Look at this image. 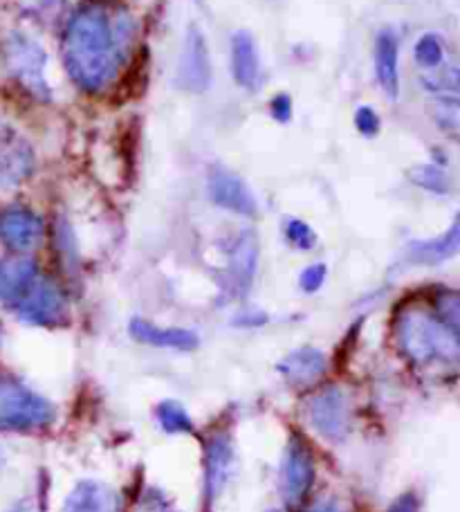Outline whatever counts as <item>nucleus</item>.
I'll return each mask as SVG.
<instances>
[{
    "label": "nucleus",
    "instance_id": "1",
    "mask_svg": "<svg viewBox=\"0 0 460 512\" xmlns=\"http://www.w3.org/2000/svg\"><path fill=\"white\" fill-rule=\"evenodd\" d=\"M135 41V23L122 9L90 0L70 16L63 61L75 86L99 95L115 84Z\"/></svg>",
    "mask_w": 460,
    "mask_h": 512
},
{
    "label": "nucleus",
    "instance_id": "2",
    "mask_svg": "<svg viewBox=\"0 0 460 512\" xmlns=\"http://www.w3.org/2000/svg\"><path fill=\"white\" fill-rule=\"evenodd\" d=\"M395 337L400 351L413 364L460 360V335L422 308L402 310L395 319Z\"/></svg>",
    "mask_w": 460,
    "mask_h": 512
},
{
    "label": "nucleus",
    "instance_id": "3",
    "mask_svg": "<svg viewBox=\"0 0 460 512\" xmlns=\"http://www.w3.org/2000/svg\"><path fill=\"white\" fill-rule=\"evenodd\" d=\"M48 398L12 376L0 378V429L5 432H39L54 423Z\"/></svg>",
    "mask_w": 460,
    "mask_h": 512
},
{
    "label": "nucleus",
    "instance_id": "4",
    "mask_svg": "<svg viewBox=\"0 0 460 512\" xmlns=\"http://www.w3.org/2000/svg\"><path fill=\"white\" fill-rule=\"evenodd\" d=\"M317 477V463L312 447L306 438L292 434L283 450L279 468V488L281 497L290 508H299L308 499Z\"/></svg>",
    "mask_w": 460,
    "mask_h": 512
},
{
    "label": "nucleus",
    "instance_id": "5",
    "mask_svg": "<svg viewBox=\"0 0 460 512\" xmlns=\"http://www.w3.org/2000/svg\"><path fill=\"white\" fill-rule=\"evenodd\" d=\"M306 420L315 432L330 443H339L353 429V402L342 387L317 391L306 405Z\"/></svg>",
    "mask_w": 460,
    "mask_h": 512
},
{
    "label": "nucleus",
    "instance_id": "6",
    "mask_svg": "<svg viewBox=\"0 0 460 512\" xmlns=\"http://www.w3.org/2000/svg\"><path fill=\"white\" fill-rule=\"evenodd\" d=\"M16 315L30 326L54 328L68 322V301L61 288L50 279H39L16 301Z\"/></svg>",
    "mask_w": 460,
    "mask_h": 512
},
{
    "label": "nucleus",
    "instance_id": "7",
    "mask_svg": "<svg viewBox=\"0 0 460 512\" xmlns=\"http://www.w3.org/2000/svg\"><path fill=\"white\" fill-rule=\"evenodd\" d=\"M7 66L9 72L21 81L25 90H30L34 97L48 99L50 88L48 81H45V57L43 48L36 41H30L23 34H12V39L7 41Z\"/></svg>",
    "mask_w": 460,
    "mask_h": 512
},
{
    "label": "nucleus",
    "instance_id": "8",
    "mask_svg": "<svg viewBox=\"0 0 460 512\" xmlns=\"http://www.w3.org/2000/svg\"><path fill=\"white\" fill-rule=\"evenodd\" d=\"M176 84L178 88L184 90V93H191V95L207 93L211 86L209 45L198 25H189L187 36H184Z\"/></svg>",
    "mask_w": 460,
    "mask_h": 512
},
{
    "label": "nucleus",
    "instance_id": "9",
    "mask_svg": "<svg viewBox=\"0 0 460 512\" xmlns=\"http://www.w3.org/2000/svg\"><path fill=\"white\" fill-rule=\"evenodd\" d=\"M209 198L220 209H227V212L238 216L254 218L259 214V203H256V196L247 187V182L220 164L209 171Z\"/></svg>",
    "mask_w": 460,
    "mask_h": 512
},
{
    "label": "nucleus",
    "instance_id": "10",
    "mask_svg": "<svg viewBox=\"0 0 460 512\" xmlns=\"http://www.w3.org/2000/svg\"><path fill=\"white\" fill-rule=\"evenodd\" d=\"M45 225L39 216L25 207H7L0 212V241L7 250L25 254L41 243Z\"/></svg>",
    "mask_w": 460,
    "mask_h": 512
},
{
    "label": "nucleus",
    "instance_id": "11",
    "mask_svg": "<svg viewBox=\"0 0 460 512\" xmlns=\"http://www.w3.org/2000/svg\"><path fill=\"white\" fill-rule=\"evenodd\" d=\"M256 268H259V241H256L254 232L245 230L238 234L232 250H229V290H232L234 295H245L252 286Z\"/></svg>",
    "mask_w": 460,
    "mask_h": 512
},
{
    "label": "nucleus",
    "instance_id": "12",
    "mask_svg": "<svg viewBox=\"0 0 460 512\" xmlns=\"http://www.w3.org/2000/svg\"><path fill=\"white\" fill-rule=\"evenodd\" d=\"M229 57H232V75L236 84L256 93L263 84V63L254 36L245 30L236 32L232 36V52H229Z\"/></svg>",
    "mask_w": 460,
    "mask_h": 512
},
{
    "label": "nucleus",
    "instance_id": "13",
    "mask_svg": "<svg viewBox=\"0 0 460 512\" xmlns=\"http://www.w3.org/2000/svg\"><path fill=\"white\" fill-rule=\"evenodd\" d=\"M34 169V153L14 131H0V182L7 187L21 185Z\"/></svg>",
    "mask_w": 460,
    "mask_h": 512
},
{
    "label": "nucleus",
    "instance_id": "14",
    "mask_svg": "<svg viewBox=\"0 0 460 512\" xmlns=\"http://www.w3.org/2000/svg\"><path fill=\"white\" fill-rule=\"evenodd\" d=\"M373 68L375 79L384 95L398 99L400 95V45L398 36L391 30H382L373 43Z\"/></svg>",
    "mask_w": 460,
    "mask_h": 512
},
{
    "label": "nucleus",
    "instance_id": "15",
    "mask_svg": "<svg viewBox=\"0 0 460 512\" xmlns=\"http://www.w3.org/2000/svg\"><path fill=\"white\" fill-rule=\"evenodd\" d=\"M232 438L218 429L205 443V492L207 499H216L218 492L225 488L229 468H232Z\"/></svg>",
    "mask_w": 460,
    "mask_h": 512
},
{
    "label": "nucleus",
    "instance_id": "16",
    "mask_svg": "<svg viewBox=\"0 0 460 512\" xmlns=\"http://www.w3.org/2000/svg\"><path fill=\"white\" fill-rule=\"evenodd\" d=\"M128 331L137 342L146 346H155V349H171V351H193L198 349V335L187 328H164L155 326L149 319L135 317Z\"/></svg>",
    "mask_w": 460,
    "mask_h": 512
},
{
    "label": "nucleus",
    "instance_id": "17",
    "mask_svg": "<svg viewBox=\"0 0 460 512\" xmlns=\"http://www.w3.org/2000/svg\"><path fill=\"white\" fill-rule=\"evenodd\" d=\"M279 371L292 387H312V384L321 380V376L326 373V355L319 349H310V346H306V349H297L290 355H285L279 364Z\"/></svg>",
    "mask_w": 460,
    "mask_h": 512
},
{
    "label": "nucleus",
    "instance_id": "18",
    "mask_svg": "<svg viewBox=\"0 0 460 512\" xmlns=\"http://www.w3.org/2000/svg\"><path fill=\"white\" fill-rule=\"evenodd\" d=\"M61 512H119V499L106 483L88 479L70 492Z\"/></svg>",
    "mask_w": 460,
    "mask_h": 512
},
{
    "label": "nucleus",
    "instance_id": "19",
    "mask_svg": "<svg viewBox=\"0 0 460 512\" xmlns=\"http://www.w3.org/2000/svg\"><path fill=\"white\" fill-rule=\"evenodd\" d=\"M36 281V263L27 256H9L0 261V301L16 304Z\"/></svg>",
    "mask_w": 460,
    "mask_h": 512
},
{
    "label": "nucleus",
    "instance_id": "20",
    "mask_svg": "<svg viewBox=\"0 0 460 512\" xmlns=\"http://www.w3.org/2000/svg\"><path fill=\"white\" fill-rule=\"evenodd\" d=\"M458 252H460V216L445 234L438 236V239L411 243L407 250V259L418 265H436L452 259V256H456Z\"/></svg>",
    "mask_w": 460,
    "mask_h": 512
},
{
    "label": "nucleus",
    "instance_id": "21",
    "mask_svg": "<svg viewBox=\"0 0 460 512\" xmlns=\"http://www.w3.org/2000/svg\"><path fill=\"white\" fill-rule=\"evenodd\" d=\"M155 416H158V423L169 434H191L193 432V420L189 411L184 409L176 400H164L155 409Z\"/></svg>",
    "mask_w": 460,
    "mask_h": 512
},
{
    "label": "nucleus",
    "instance_id": "22",
    "mask_svg": "<svg viewBox=\"0 0 460 512\" xmlns=\"http://www.w3.org/2000/svg\"><path fill=\"white\" fill-rule=\"evenodd\" d=\"M422 84H425L427 90H434V93L460 95V70L449 66L427 70V75L422 77Z\"/></svg>",
    "mask_w": 460,
    "mask_h": 512
},
{
    "label": "nucleus",
    "instance_id": "23",
    "mask_svg": "<svg viewBox=\"0 0 460 512\" xmlns=\"http://www.w3.org/2000/svg\"><path fill=\"white\" fill-rule=\"evenodd\" d=\"M413 57H416L418 66L425 70H434L438 66H443V57H445L443 43H440L436 34L420 36V41L416 43V50H413Z\"/></svg>",
    "mask_w": 460,
    "mask_h": 512
},
{
    "label": "nucleus",
    "instance_id": "24",
    "mask_svg": "<svg viewBox=\"0 0 460 512\" xmlns=\"http://www.w3.org/2000/svg\"><path fill=\"white\" fill-rule=\"evenodd\" d=\"M409 176L418 187L434 191V194H445L449 189L447 176L438 167H434V164H420V167H413L409 171Z\"/></svg>",
    "mask_w": 460,
    "mask_h": 512
},
{
    "label": "nucleus",
    "instance_id": "25",
    "mask_svg": "<svg viewBox=\"0 0 460 512\" xmlns=\"http://www.w3.org/2000/svg\"><path fill=\"white\" fill-rule=\"evenodd\" d=\"M283 232H285V239H288L292 248H297L301 252H308L317 245L315 230H312V227L306 221H301V218H290V221L285 223Z\"/></svg>",
    "mask_w": 460,
    "mask_h": 512
},
{
    "label": "nucleus",
    "instance_id": "26",
    "mask_svg": "<svg viewBox=\"0 0 460 512\" xmlns=\"http://www.w3.org/2000/svg\"><path fill=\"white\" fill-rule=\"evenodd\" d=\"M436 317L460 335V292H440L436 297Z\"/></svg>",
    "mask_w": 460,
    "mask_h": 512
},
{
    "label": "nucleus",
    "instance_id": "27",
    "mask_svg": "<svg viewBox=\"0 0 460 512\" xmlns=\"http://www.w3.org/2000/svg\"><path fill=\"white\" fill-rule=\"evenodd\" d=\"M326 277H328L326 265L324 263H312L299 274V286H301L303 292L312 295V292H319L321 288H324Z\"/></svg>",
    "mask_w": 460,
    "mask_h": 512
},
{
    "label": "nucleus",
    "instance_id": "28",
    "mask_svg": "<svg viewBox=\"0 0 460 512\" xmlns=\"http://www.w3.org/2000/svg\"><path fill=\"white\" fill-rule=\"evenodd\" d=\"M353 122H355L357 131H360L364 137H375L377 133H380V128H382L380 115H377V111H373L371 106H360V108H357Z\"/></svg>",
    "mask_w": 460,
    "mask_h": 512
},
{
    "label": "nucleus",
    "instance_id": "29",
    "mask_svg": "<svg viewBox=\"0 0 460 512\" xmlns=\"http://www.w3.org/2000/svg\"><path fill=\"white\" fill-rule=\"evenodd\" d=\"M270 115L274 122L279 124H290L294 115V104L288 93H276L270 102Z\"/></svg>",
    "mask_w": 460,
    "mask_h": 512
},
{
    "label": "nucleus",
    "instance_id": "30",
    "mask_svg": "<svg viewBox=\"0 0 460 512\" xmlns=\"http://www.w3.org/2000/svg\"><path fill=\"white\" fill-rule=\"evenodd\" d=\"M386 512H420V504H418V499H416V495H413V492H407V495L395 499L393 506Z\"/></svg>",
    "mask_w": 460,
    "mask_h": 512
},
{
    "label": "nucleus",
    "instance_id": "31",
    "mask_svg": "<svg viewBox=\"0 0 460 512\" xmlns=\"http://www.w3.org/2000/svg\"><path fill=\"white\" fill-rule=\"evenodd\" d=\"M308 512H346L342 506L337 504V501H321L315 508H310Z\"/></svg>",
    "mask_w": 460,
    "mask_h": 512
},
{
    "label": "nucleus",
    "instance_id": "32",
    "mask_svg": "<svg viewBox=\"0 0 460 512\" xmlns=\"http://www.w3.org/2000/svg\"><path fill=\"white\" fill-rule=\"evenodd\" d=\"M3 465H5V452L3 447H0V470H3Z\"/></svg>",
    "mask_w": 460,
    "mask_h": 512
},
{
    "label": "nucleus",
    "instance_id": "33",
    "mask_svg": "<svg viewBox=\"0 0 460 512\" xmlns=\"http://www.w3.org/2000/svg\"><path fill=\"white\" fill-rule=\"evenodd\" d=\"M0 340H3V333H0Z\"/></svg>",
    "mask_w": 460,
    "mask_h": 512
},
{
    "label": "nucleus",
    "instance_id": "34",
    "mask_svg": "<svg viewBox=\"0 0 460 512\" xmlns=\"http://www.w3.org/2000/svg\"><path fill=\"white\" fill-rule=\"evenodd\" d=\"M270 512H279V510H270Z\"/></svg>",
    "mask_w": 460,
    "mask_h": 512
}]
</instances>
